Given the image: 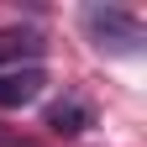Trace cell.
Wrapping results in <instances>:
<instances>
[{
	"instance_id": "cell-1",
	"label": "cell",
	"mask_w": 147,
	"mask_h": 147,
	"mask_svg": "<svg viewBox=\"0 0 147 147\" xmlns=\"http://www.w3.org/2000/svg\"><path fill=\"white\" fill-rule=\"evenodd\" d=\"M84 32L95 37V47H116V53H137V42H142V21L121 5H89Z\"/></svg>"
},
{
	"instance_id": "cell-2",
	"label": "cell",
	"mask_w": 147,
	"mask_h": 147,
	"mask_svg": "<svg viewBox=\"0 0 147 147\" xmlns=\"http://www.w3.org/2000/svg\"><path fill=\"white\" fill-rule=\"evenodd\" d=\"M32 63H42V37L21 32V26H5L0 32V74L5 68H32Z\"/></svg>"
},
{
	"instance_id": "cell-3",
	"label": "cell",
	"mask_w": 147,
	"mask_h": 147,
	"mask_svg": "<svg viewBox=\"0 0 147 147\" xmlns=\"http://www.w3.org/2000/svg\"><path fill=\"white\" fill-rule=\"evenodd\" d=\"M37 95H42V63H32V68H5V74H0V110L32 105Z\"/></svg>"
},
{
	"instance_id": "cell-4",
	"label": "cell",
	"mask_w": 147,
	"mask_h": 147,
	"mask_svg": "<svg viewBox=\"0 0 147 147\" xmlns=\"http://www.w3.org/2000/svg\"><path fill=\"white\" fill-rule=\"evenodd\" d=\"M84 126H89V105L84 100H58L47 110V131L53 137H79Z\"/></svg>"
}]
</instances>
